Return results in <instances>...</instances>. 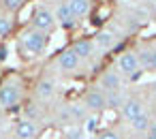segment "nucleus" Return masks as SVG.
I'll return each instance as SVG.
<instances>
[{
  "label": "nucleus",
  "mask_w": 156,
  "mask_h": 139,
  "mask_svg": "<svg viewBox=\"0 0 156 139\" xmlns=\"http://www.w3.org/2000/svg\"><path fill=\"white\" fill-rule=\"evenodd\" d=\"M122 84H124V77L115 71V69H109V71H103L101 77H98V88L109 94V92H120L122 90Z\"/></svg>",
  "instance_id": "7"
},
{
  "label": "nucleus",
  "mask_w": 156,
  "mask_h": 139,
  "mask_svg": "<svg viewBox=\"0 0 156 139\" xmlns=\"http://www.w3.org/2000/svg\"><path fill=\"white\" fill-rule=\"evenodd\" d=\"M94 45H96V49H101V52H109V49H113L115 47V41H118V37H115V32H111V30H101V32H96L94 34Z\"/></svg>",
  "instance_id": "14"
},
{
  "label": "nucleus",
  "mask_w": 156,
  "mask_h": 139,
  "mask_svg": "<svg viewBox=\"0 0 156 139\" xmlns=\"http://www.w3.org/2000/svg\"><path fill=\"white\" fill-rule=\"evenodd\" d=\"M56 66H58L62 73H73V71H77V69L81 66V60H79V56H77L71 47H66V49L58 52V56H56Z\"/></svg>",
  "instance_id": "8"
},
{
  "label": "nucleus",
  "mask_w": 156,
  "mask_h": 139,
  "mask_svg": "<svg viewBox=\"0 0 156 139\" xmlns=\"http://www.w3.org/2000/svg\"><path fill=\"white\" fill-rule=\"evenodd\" d=\"M13 135H15V139H39L41 137V126H39V122H34L30 118H20L15 122Z\"/></svg>",
  "instance_id": "6"
},
{
  "label": "nucleus",
  "mask_w": 156,
  "mask_h": 139,
  "mask_svg": "<svg viewBox=\"0 0 156 139\" xmlns=\"http://www.w3.org/2000/svg\"><path fill=\"white\" fill-rule=\"evenodd\" d=\"M56 17H54V11H49L47 7H37L30 15V28L39 30V32H45V34H51L56 30Z\"/></svg>",
  "instance_id": "5"
},
{
  "label": "nucleus",
  "mask_w": 156,
  "mask_h": 139,
  "mask_svg": "<svg viewBox=\"0 0 156 139\" xmlns=\"http://www.w3.org/2000/svg\"><path fill=\"white\" fill-rule=\"evenodd\" d=\"M128 124H130L133 133H137V135H145V133L150 130V126H152V116H150V113L145 111V113L137 116L135 120H130Z\"/></svg>",
  "instance_id": "15"
},
{
  "label": "nucleus",
  "mask_w": 156,
  "mask_h": 139,
  "mask_svg": "<svg viewBox=\"0 0 156 139\" xmlns=\"http://www.w3.org/2000/svg\"><path fill=\"white\" fill-rule=\"evenodd\" d=\"M13 32V22L7 15H0V39H7Z\"/></svg>",
  "instance_id": "20"
},
{
  "label": "nucleus",
  "mask_w": 156,
  "mask_h": 139,
  "mask_svg": "<svg viewBox=\"0 0 156 139\" xmlns=\"http://www.w3.org/2000/svg\"><path fill=\"white\" fill-rule=\"evenodd\" d=\"M24 98V84L15 77L7 79L2 86H0V109H15L22 105Z\"/></svg>",
  "instance_id": "1"
},
{
  "label": "nucleus",
  "mask_w": 156,
  "mask_h": 139,
  "mask_svg": "<svg viewBox=\"0 0 156 139\" xmlns=\"http://www.w3.org/2000/svg\"><path fill=\"white\" fill-rule=\"evenodd\" d=\"M71 49L79 56V60H90V58L94 56V52H96V45H94L92 39L81 37V39H75V41H73Z\"/></svg>",
  "instance_id": "11"
},
{
  "label": "nucleus",
  "mask_w": 156,
  "mask_h": 139,
  "mask_svg": "<svg viewBox=\"0 0 156 139\" xmlns=\"http://www.w3.org/2000/svg\"><path fill=\"white\" fill-rule=\"evenodd\" d=\"M5 60H7V47L0 45V62H5Z\"/></svg>",
  "instance_id": "23"
},
{
  "label": "nucleus",
  "mask_w": 156,
  "mask_h": 139,
  "mask_svg": "<svg viewBox=\"0 0 156 139\" xmlns=\"http://www.w3.org/2000/svg\"><path fill=\"white\" fill-rule=\"evenodd\" d=\"M66 2H69L73 15H75L77 20H79V17H86V15L90 13V9H92V0H66Z\"/></svg>",
  "instance_id": "16"
},
{
  "label": "nucleus",
  "mask_w": 156,
  "mask_h": 139,
  "mask_svg": "<svg viewBox=\"0 0 156 139\" xmlns=\"http://www.w3.org/2000/svg\"><path fill=\"white\" fill-rule=\"evenodd\" d=\"M2 139H15V135H5Z\"/></svg>",
  "instance_id": "24"
},
{
  "label": "nucleus",
  "mask_w": 156,
  "mask_h": 139,
  "mask_svg": "<svg viewBox=\"0 0 156 139\" xmlns=\"http://www.w3.org/2000/svg\"><path fill=\"white\" fill-rule=\"evenodd\" d=\"M154 45H156V37H154Z\"/></svg>",
  "instance_id": "26"
},
{
  "label": "nucleus",
  "mask_w": 156,
  "mask_h": 139,
  "mask_svg": "<svg viewBox=\"0 0 156 139\" xmlns=\"http://www.w3.org/2000/svg\"><path fill=\"white\" fill-rule=\"evenodd\" d=\"M115 71L126 77V79H137L141 75V60H139V54L137 49H126L118 56V62H115Z\"/></svg>",
  "instance_id": "2"
},
{
  "label": "nucleus",
  "mask_w": 156,
  "mask_h": 139,
  "mask_svg": "<svg viewBox=\"0 0 156 139\" xmlns=\"http://www.w3.org/2000/svg\"><path fill=\"white\" fill-rule=\"evenodd\" d=\"M139 60H141V69L145 71H156V45H150V43H143L139 49Z\"/></svg>",
  "instance_id": "13"
},
{
  "label": "nucleus",
  "mask_w": 156,
  "mask_h": 139,
  "mask_svg": "<svg viewBox=\"0 0 156 139\" xmlns=\"http://www.w3.org/2000/svg\"><path fill=\"white\" fill-rule=\"evenodd\" d=\"M34 94H37V98H41L45 103L51 101L56 96V81L51 77H41L37 81V86H34Z\"/></svg>",
  "instance_id": "12"
},
{
  "label": "nucleus",
  "mask_w": 156,
  "mask_h": 139,
  "mask_svg": "<svg viewBox=\"0 0 156 139\" xmlns=\"http://www.w3.org/2000/svg\"><path fill=\"white\" fill-rule=\"evenodd\" d=\"M120 113H122V118H124L126 122H130V120H135L137 116L145 113V105H143L141 96H126V98H124V105H122V109H120Z\"/></svg>",
  "instance_id": "9"
},
{
  "label": "nucleus",
  "mask_w": 156,
  "mask_h": 139,
  "mask_svg": "<svg viewBox=\"0 0 156 139\" xmlns=\"http://www.w3.org/2000/svg\"><path fill=\"white\" fill-rule=\"evenodd\" d=\"M124 98L126 96H122V90L120 92H109L107 94V109H122Z\"/></svg>",
  "instance_id": "18"
},
{
  "label": "nucleus",
  "mask_w": 156,
  "mask_h": 139,
  "mask_svg": "<svg viewBox=\"0 0 156 139\" xmlns=\"http://www.w3.org/2000/svg\"><path fill=\"white\" fill-rule=\"evenodd\" d=\"M20 43H22V47H24L28 54H32V56H41V54H45V49H47L49 34L39 32V30H34V28H28V30L22 34Z\"/></svg>",
  "instance_id": "3"
},
{
  "label": "nucleus",
  "mask_w": 156,
  "mask_h": 139,
  "mask_svg": "<svg viewBox=\"0 0 156 139\" xmlns=\"http://www.w3.org/2000/svg\"><path fill=\"white\" fill-rule=\"evenodd\" d=\"M145 139H156V120H152V126L145 133Z\"/></svg>",
  "instance_id": "22"
},
{
  "label": "nucleus",
  "mask_w": 156,
  "mask_h": 139,
  "mask_svg": "<svg viewBox=\"0 0 156 139\" xmlns=\"http://www.w3.org/2000/svg\"><path fill=\"white\" fill-rule=\"evenodd\" d=\"M2 137H5V135H2V133H0V139H2Z\"/></svg>",
  "instance_id": "25"
},
{
  "label": "nucleus",
  "mask_w": 156,
  "mask_h": 139,
  "mask_svg": "<svg viewBox=\"0 0 156 139\" xmlns=\"http://www.w3.org/2000/svg\"><path fill=\"white\" fill-rule=\"evenodd\" d=\"M83 137H86V130L81 124H73V126L62 128V139H83Z\"/></svg>",
  "instance_id": "17"
},
{
  "label": "nucleus",
  "mask_w": 156,
  "mask_h": 139,
  "mask_svg": "<svg viewBox=\"0 0 156 139\" xmlns=\"http://www.w3.org/2000/svg\"><path fill=\"white\" fill-rule=\"evenodd\" d=\"M92 139H122V137H120V133H118L115 128H103V130H98Z\"/></svg>",
  "instance_id": "21"
},
{
  "label": "nucleus",
  "mask_w": 156,
  "mask_h": 139,
  "mask_svg": "<svg viewBox=\"0 0 156 139\" xmlns=\"http://www.w3.org/2000/svg\"><path fill=\"white\" fill-rule=\"evenodd\" d=\"M54 17H56V24H58V26H62L64 30H71V28L77 24V17L73 15V11H71V7H69V2H60V5L54 9Z\"/></svg>",
  "instance_id": "10"
},
{
  "label": "nucleus",
  "mask_w": 156,
  "mask_h": 139,
  "mask_svg": "<svg viewBox=\"0 0 156 139\" xmlns=\"http://www.w3.org/2000/svg\"><path fill=\"white\" fill-rule=\"evenodd\" d=\"M81 105L86 107V111L90 116H98L107 109V94L98 88V86H92L86 90L83 98H81Z\"/></svg>",
  "instance_id": "4"
},
{
  "label": "nucleus",
  "mask_w": 156,
  "mask_h": 139,
  "mask_svg": "<svg viewBox=\"0 0 156 139\" xmlns=\"http://www.w3.org/2000/svg\"><path fill=\"white\" fill-rule=\"evenodd\" d=\"M24 2L26 0H0V7H2L7 13H17V11H22Z\"/></svg>",
  "instance_id": "19"
}]
</instances>
